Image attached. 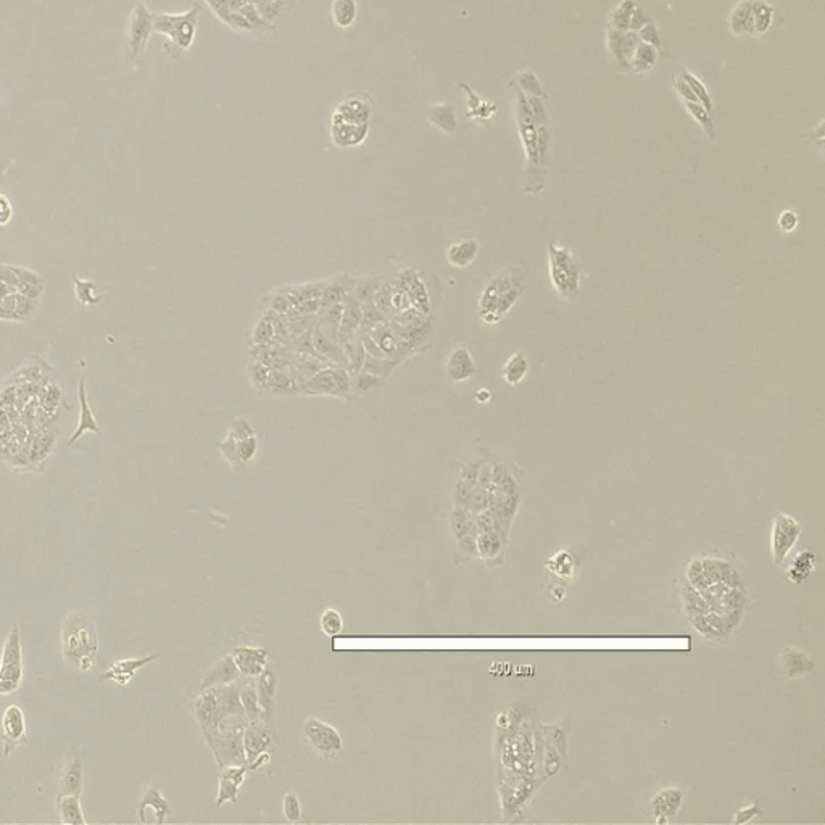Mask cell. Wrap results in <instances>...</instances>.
I'll list each match as a JSON object with an SVG mask.
<instances>
[{
	"instance_id": "obj_1",
	"label": "cell",
	"mask_w": 825,
	"mask_h": 825,
	"mask_svg": "<svg viewBox=\"0 0 825 825\" xmlns=\"http://www.w3.org/2000/svg\"><path fill=\"white\" fill-rule=\"evenodd\" d=\"M527 286L524 267H508L492 277L479 298V317L486 325H498L510 313Z\"/></svg>"
},
{
	"instance_id": "obj_2",
	"label": "cell",
	"mask_w": 825,
	"mask_h": 825,
	"mask_svg": "<svg viewBox=\"0 0 825 825\" xmlns=\"http://www.w3.org/2000/svg\"><path fill=\"white\" fill-rule=\"evenodd\" d=\"M61 653L66 662L80 672L96 666L99 635L96 622L84 612H71L61 624Z\"/></svg>"
},
{
	"instance_id": "obj_3",
	"label": "cell",
	"mask_w": 825,
	"mask_h": 825,
	"mask_svg": "<svg viewBox=\"0 0 825 825\" xmlns=\"http://www.w3.org/2000/svg\"><path fill=\"white\" fill-rule=\"evenodd\" d=\"M546 252L551 286L560 298L569 302L581 291V263L566 245L548 244Z\"/></svg>"
},
{
	"instance_id": "obj_4",
	"label": "cell",
	"mask_w": 825,
	"mask_h": 825,
	"mask_svg": "<svg viewBox=\"0 0 825 825\" xmlns=\"http://www.w3.org/2000/svg\"><path fill=\"white\" fill-rule=\"evenodd\" d=\"M23 646L18 624H13L5 638L0 656V695L7 696L20 688L23 682Z\"/></svg>"
},
{
	"instance_id": "obj_5",
	"label": "cell",
	"mask_w": 825,
	"mask_h": 825,
	"mask_svg": "<svg viewBox=\"0 0 825 825\" xmlns=\"http://www.w3.org/2000/svg\"><path fill=\"white\" fill-rule=\"evenodd\" d=\"M200 8L199 5L189 10V12L182 15H166L158 13L153 15L152 23L153 31L161 32V34L168 36L170 41L180 50H186L192 46L195 31H197V21H199Z\"/></svg>"
},
{
	"instance_id": "obj_6",
	"label": "cell",
	"mask_w": 825,
	"mask_h": 825,
	"mask_svg": "<svg viewBox=\"0 0 825 825\" xmlns=\"http://www.w3.org/2000/svg\"><path fill=\"white\" fill-rule=\"evenodd\" d=\"M801 535L800 522L793 516L780 512L772 527V560L777 566L787 560Z\"/></svg>"
},
{
	"instance_id": "obj_7",
	"label": "cell",
	"mask_w": 825,
	"mask_h": 825,
	"mask_svg": "<svg viewBox=\"0 0 825 825\" xmlns=\"http://www.w3.org/2000/svg\"><path fill=\"white\" fill-rule=\"evenodd\" d=\"M152 18L153 15L142 2L134 7L130 23H127V50H130L131 60H136L139 53L146 49L150 32L153 31Z\"/></svg>"
},
{
	"instance_id": "obj_8",
	"label": "cell",
	"mask_w": 825,
	"mask_h": 825,
	"mask_svg": "<svg viewBox=\"0 0 825 825\" xmlns=\"http://www.w3.org/2000/svg\"><path fill=\"white\" fill-rule=\"evenodd\" d=\"M303 732L311 746H313L317 752H321L322 756L331 757L342 750L344 741L342 737H340V733L334 727L317 721V719H310V721L305 724Z\"/></svg>"
},
{
	"instance_id": "obj_9",
	"label": "cell",
	"mask_w": 825,
	"mask_h": 825,
	"mask_svg": "<svg viewBox=\"0 0 825 825\" xmlns=\"http://www.w3.org/2000/svg\"><path fill=\"white\" fill-rule=\"evenodd\" d=\"M211 750L215 751L221 767H225V762L229 766L247 764L244 752V732L241 727L227 730L222 737L216 738V741L211 743Z\"/></svg>"
},
{
	"instance_id": "obj_10",
	"label": "cell",
	"mask_w": 825,
	"mask_h": 825,
	"mask_svg": "<svg viewBox=\"0 0 825 825\" xmlns=\"http://www.w3.org/2000/svg\"><path fill=\"white\" fill-rule=\"evenodd\" d=\"M26 741V717L18 705H10L2 717L4 755L8 756L16 746Z\"/></svg>"
},
{
	"instance_id": "obj_11",
	"label": "cell",
	"mask_w": 825,
	"mask_h": 825,
	"mask_svg": "<svg viewBox=\"0 0 825 825\" xmlns=\"http://www.w3.org/2000/svg\"><path fill=\"white\" fill-rule=\"evenodd\" d=\"M195 714H197L199 724L203 729V732H208V730L216 732L220 729L225 716H222L220 710L215 688H203L202 695L195 701Z\"/></svg>"
},
{
	"instance_id": "obj_12",
	"label": "cell",
	"mask_w": 825,
	"mask_h": 825,
	"mask_svg": "<svg viewBox=\"0 0 825 825\" xmlns=\"http://www.w3.org/2000/svg\"><path fill=\"white\" fill-rule=\"evenodd\" d=\"M682 801L684 793L677 787H669L657 791L653 800H651V810H653L656 822L666 824L676 817L680 806H682Z\"/></svg>"
},
{
	"instance_id": "obj_13",
	"label": "cell",
	"mask_w": 825,
	"mask_h": 825,
	"mask_svg": "<svg viewBox=\"0 0 825 825\" xmlns=\"http://www.w3.org/2000/svg\"><path fill=\"white\" fill-rule=\"evenodd\" d=\"M267 651L265 648H252V646H239L232 651V660L245 677H258L266 667Z\"/></svg>"
},
{
	"instance_id": "obj_14",
	"label": "cell",
	"mask_w": 825,
	"mask_h": 825,
	"mask_svg": "<svg viewBox=\"0 0 825 825\" xmlns=\"http://www.w3.org/2000/svg\"><path fill=\"white\" fill-rule=\"evenodd\" d=\"M158 657H160L158 655H150L146 657H127V660H118L107 669V672H105L100 679L113 680V682L118 684V685H126V684L131 682L132 677L136 676L139 669L147 666L149 662L157 661Z\"/></svg>"
},
{
	"instance_id": "obj_15",
	"label": "cell",
	"mask_w": 825,
	"mask_h": 825,
	"mask_svg": "<svg viewBox=\"0 0 825 825\" xmlns=\"http://www.w3.org/2000/svg\"><path fill=\"white\" fill-rule=\"evenodd\" d=\"M688 621L692 626L707 640H721L724 635L730 632V629L726 622L724 615H719L714 611H706L701 615L688 616Z\"/></svg>"
},
{
	"instance_id": "obj_16",
	"label": "cell",
	"mask_w": 825,
	"mask_h": 825,
	"mask_svg": "<svg viewBox=\"0 0 825 825\" xmlns=\"http://www.w3.org/2000/svg\"><path fill=\"white\" fill-rule=\"evenodd\" d=\"M780 667L788 679H796L810 674L814 669V661L805 651L788 646L780 653Z\"/></svg>"
},
{
	"instance_id": "obj_17",
	"label": "cell",
	"mask_w": 825,
	"mask_h": 825,
	"mask_svg": "<svg viewBox=\"0 0 825 825\" xmlns=\"http://www.w3.org/2000/svg\"><path fill=\"white\" fill-rule=\"evenodd\" d=\"M474 372H476V365L470 350L466 347H456L447 360V376L450 381L466 382Z\"/></svg>"
},
{
	"instance_id": "obj_18",
	"label": "cell",
	"mask_w": 825,
	"mask_h": 825,
	"mask_svg": "<svg viewBox=\"0 0 825 825\" xmlns=\"http://www.w3.org/2000/svg\"><path fill=\"white\" fill-rule=\"evenodd\" d=\"M752 2L755 0H740L729 15V27L735 36H755V21H752Z\"/></svg>"
},
{
	"instance_id": "obj_19",
	"label": "cell",
	"mask_w": 825,
	"mask_h": 825,
	"mask_svg": "<svg viewBox=\"0 0 825 825\" xmlns=\"http://www.w3.org/2000/svg\"><path fill=\"white\" fill-rule=\"evenodd\" d=\"M271 745V735L266 729L261 726H250L245 729L244 732V752H245V762L250 766L258 757L261 752H265L267 746Z\"/></svg>"
},
{
	"instance_id": "obj_20",
	"label": "cell",
	"mask_w": 825,
	"mask_h": 825,
	"mask_svg": "<svg viewBox=\"0 0 825 825\" xmlns=\"http://www.w3.org/2000/svg\"><path fill=\"white\" fill-rule=\"evenodd\" d=\"M371 116V107L363 100L348 97L340 102L332 121L350 122V125H367Z\"/></svg>"
},
{
	"instance_id": "obj_21",
	"label": "cell",
	"mask_w": 825,
	"mask_h": 825,
	"mask_svg": "<svg viewBox=\"0 0 825 825\" xmlns=\"http://www.w3.org/2000/svg\"><path fill=\"white\" fill-rule=\"evenodd\" d=\"M506 540L501 537L498 532H479L476 543H477V556L487 561L489 566L495 565V562H501V555H503V546Z\"/></svg>"
},
{
	"instance_id": "obj_22",
	"label": "cell",
	"mask_w": 825,
	"mask_h": 825,
	"mask_svg": "<svg viewBox=\"0 0 825 825\" xmlns=\"http://www.w3.org/2000/svg\"><path fill=\"white\" fill-rule=\"evenodd\" d=\"M81 791H82V764H81L80 757H73V760H70L68 762H66L63 774H61L57 798H60V796H68V795L81 796Z\"/></svg>"
},
{
	"instance_id": "obj_23",
	"label": "cell",
	"mask_w": 825,
	"mask_h": 825,
	"mask_svg": "<svg viewBox=\"0 0 825 825\" xmlns=\"http://www.w3.org/2000/svg\"><path fill=\"white\" fill-rule=\"evenodd\" d=\"M367 125H350V122L332 121V139L340 147L358 146L365 141Z\"/></svg>"
},
{
	"instance_id": "obj_24",
	"label": "cell",
	"mask_w": 825,
	"mask_h": 825,
	"mask_svg": "<svg viewBox=\"0 0 825 825\" xmlns=\"http://www.w3.org/2000/svg\"><path fill=\"white\" fill-rule=\"evenodd\" d=\"M80 408H81V415H80V426L76 427V431L73 432V436L70 439V447H73L76 443V440L80 439L82 434L86 431L89 432H94L100 436V429L96 422V417H94L92 411H91V406L87 405V398H86V377L82 376L81 381H80Z\"/></svg>"
},
{
	"instance_id": "obj_25",
	"label": "cell",
	"mask_w": 825,
	"mask_h": 825,
	"mask_svg": "<svg viewBox=\"0 0 825 825\" xmlns=\"http://www.w3.org/2000/svg\"><path fill=\"white\" fill-rule=\"evenodd\" d=\"M255 688H256V695H258L261 711H263V717L270 719L272 714V710H275V701H276L275 674H272L271 671L261 672L258 676V680H256Z\"/></svg>"
},
{
	"instance_id": "obj_26",
	"label": "cell",
	"mask_w": 825,
	"mask_h": 825,
	"mask_svg": "<svg viewBox=\"0 0 825 825\" xmlns=\"http://www.w3.org/2000/svg\"><path fill=\"white\" fill-rule=\"evenodd\" d=\"M152 810L155 816H157V822L163 824L165 819L170 816V805L161 795L158 788H149L142 796L141 805H139V817L142 822H146V811Z\"/></svg>"
},
{
	"instance_id": "obj_27",
	"label": "cell",
	"mask_w": 825,
	"mask_h": 825,
	"mask_svg": "<svg viewBox=\"0 0 825 825\" xmlns=\"http://www.w3.org/2000/svg\"><path fill=\"white\" fill-rule=\"evenodd\" d=\"M239 677H241V672H239L236 662H234L232 656H227L221 662H218L213 671L210 672V676L205 679L202 690L210 688V687H220V685L234 684V682H237Z\"/></svg>"
},
{
	"instance_id": "obj_28",
	"label": "cell",
	"mask_w": 825,
	"mask_h": 825,
	"mask_svg": "<svg viewBox=\"0 0 825 825\" xmlns=\"http://www.w3.org/2000/svg\"><path fill=\"white\" fill-rule=\"evenodd\" d=\"M57 811L60 821L68 825H84L86 819L81 807V796L68 795L57 798Z\"/></svg>"
},
{
	"instance_id": "obj_29",
	"label": "cell",
	"mask_w": 825,
	"mask_h": 825,
	"mask_svg": "<svg viewBox=\"0 0 825 825\" xmlns=\"http://www.w3.org/2000/svg\"><path fill=\"white\" fill-rule=\"evenodd\" d=\"M479 253V244L474 239H467V241L456 242L450 245L447 258L448 263L455 267H466L470 266L474 260L477 258Z\"/></svg>"
},
{
	"instance_id": "obj_30",
	"label": "cell",
	"mask_w": 825,
	"mask_h": 825,
	"mask_svg": "<svg viewBox=\"0 0 825 825\" xmlns=\"http://www.w3.org/2000/svg\"><path fill=\"white\" fill-rule=\"evenodd\" d=\"M814 566H816V555L810 550H802L801 553L796 555L795 560L791 561L787 576L791 582L801 584L810 579L814 571Z\"/></svg>"
},
{
	"instance_id": "obj_31",
	"label": "cell",
	"mask_w": 825,
	"mask_h": 825,
	"mask_svg": "<svg viewBox=\"0 0 825 825\" xmlns=\"http://www.w3.org/2000/svg\"><path fill=\"white\" fill-rule=\"evenodd\" d=\"M529 372V360L522 352L512 353L501 370V376H503L505 382L510 386H517L526 379Z\"/></svg>"
},
{
	"instance_id": "obj_32",
	"label": "cell",
	"mask_w": 825,
	"mask_h": 825,
	"mask_svg": "<svg viewBox=\"0 0 825 825\" xmlns=\"http://www.w3.org/2000/svg\"><path fill=\"white\" fill-rule=\"evenodd\" d=\"M657 61V49L645 42H638L631 58V73H646L653 70Z\"/></svg>"
},
{
	"instance_id": "obj_33",
	"label": "cell",
	"mask_w": 825,
	"mask_h": 825,
	"mask_svg": "<svg viewBox=\"0 0 825 825\" xmlns=\"http://www.w3.org/2000/svg\"><path fill=\"white\" fill-rule=\"evenodd\" d=\"M622 36L624 32L607 27V53H610L612 65H615L619 71H622V73H631V65H629V61L624 57L622 52Z\"/></svg>"
},
{
	"instance_id": "obj_34",
	"label": "cell",
	"mask_w": 825,
	"mask_h": 825,
	"mask_svg": "<svg viewBox=\"0 0 825 825\" xmlns=\"http://www.w3.org/2000/svg\"><path fill=\"white\" fill-rule=\"evenodd\" d=\"M545 565L546 569L553 572L555 576L566 579V581H571L574 577V572H576L577 562L569 551H560V553L551 556L550 560H546Z\"/></svg>"
},
{
	"instance_id": "obj_35",
	"label": "cell",
	"mask_w": 825,
	"mask_h": 825,
	"mask_svg": "<svg viewBox=\"0 0 825 825\" xmlns=\"http://www.w3.org/2000/svg\"><path fill=\"white\" fill-rule=\"evenodd\" d=\"M331 13L334 23L339 27H350L355 23L356 13H358L356 0H334Z\"/></svg>"
},
{
	"instance_id": "obj_36",
	"label": "cell",
	"mask_w": 825,
	"mask_h": 825,
	"mask_svg": "<svg viewBox=\"0 0 825 825\" xmlns=\"http://www.w3.org/2000/svg\"><path fill=\"white\" fill-rule=\"evenodd\" d=\"M752 21H755V36H762L769 31L774 21V7L766 0L752 2Z\"/></svg>"
},
{
	"instance_id": "obj_37",
	"label": "cell",
	"mask_w": 825,
	"mask_h": 825,
	"mask_svg": "<svg viewBox=\"0 0 825 825\" xmlns=\"http://www.w3.org/2000/svg\"><path fill=\"white\" fill-rule=\"evenodd\" d=\"M635 7H637L635 0H621V4H619L610 15V20H607V27H611V30H616V31H621V32L629 31V21H631V16L634 13Z\"/></svg>"
},
{
	"instance_id": "obj_38",
	"label": "cell",
	"mask_w": 825,
	"mask_h": 825,
	"mask_svg": "<svg viewBox=\"0 0 825 825\" xmlns=\"http://www.w3.org/2000/svg\"><path fill=\"white\" fill-rule=\"evenodd\" d=\"M684 105L690 116H692V118L701 126V130L706 132V136L710 137L711 141H716V127L714 120H712V113H710L700 102H685Z\"/></svg>"
},
{
	"instance_id": "obj_39",
	"label": "cell",
	"mask_w": 825,
	"mask_h": 825,
	"mask_svg": "<svg viewBox=\"0 0 825 825\" xmlns=\"http://www.w3.org/2000/svg\"><path fill=\"white\" fill-rule=\"evenodd\" d=\"M682 601H684L685 612H687V616L701 615V612L710 611V607H707V603H706V600L703 598V595H701L698 590H696L693 585H690L688 582H685L684 587H682Z\"/></svg>"
},
{
	"instance_id": "obj_40",
	"label": "cell",
	"mask_w": 825,
	"mask_h": 825,
	"mask_svg": "<svg viewBox=\"0 0 825 825\" xmlns=\"http://www.w3.org/2000/svg\"><path fill=\"white\" fill-rule=\"evenodd\" d=\"M239 695H241L244 712L248 716L250 721L256 722L260 717H263V711H261L258 695H256V688L253 684H247L239 688Z\"/></svg>"
},
{
	"instance_id": "obj_41",
	"label": "cell",
	"mask_w": 825,
	"mask_h": 825,
	"mask_svg": "<svg viewBox=\"0 0 825 825\" xmlns=\"http://www.w3.org/2000/svg\"><path fill=\"white\" fill-rule=\"evenodd\" d=\"M429 120H431L434 126H437L439 130H442L445 132H453L456 130L455 110L448 103L437 105V107H434L431 110V116H429Z\"/></svg>"
},
{
	"instance_id": "obj_42",
	"label": "cell",
	"mask_w": 825,
	"mask_h": 825,
	"mask_svg": "<svg viewBox=\"0 0 825 825\" xmlns=\"http://www.w3.org/2000/svg\"><path fill=\"white\" fill-rule=\"evenodd\" d=\"M679 75L684 77L685 81H687V84L692 89V92L696 96V100L703 105V107L712 113V110H714V105H712V99L710 96V91H707L706 86L701 82L698 77H696L693 73H690L687 68H682L679 71Z\"/></svg>"
},
{
	"instance_id": "obj_43",
	"label": "cell",
	"mask_w": 825,
	"mask_h": 825,
	"mask_svg": "<svg viewBox=\"0 0 825 825\" xmlns=\"http://www.w3.org/2000/svg\"><path fill=\"white\" fill-rule=\"evenodd\" d=\"M517 84H519V91L526 97L546 99V92L543 91L542 84H540L539 77L535 76V73L531 70L519 73V76H517Z\"/></svg>"
},
{
	"instance_id": "obj_44",
	"label": "cell",
	"mask_w": 825,
	"mask_h": 825,
	"mask_svg": "<svg viewBox=\"0 0 825 825\" xmlns=\"http://www.w3.org/2000/svg\"><path fill=\"white\" fill-rule=\"evenodd\" d=\"M321 629L322 632L329 637H336V635H340L344 631V619L342 615L337 610H332V607H327V610L321 615Z\"/></svg>"
},
{
	"instance_id": "obj_45",
	"label": "cell",
	"mask_w": 825,
	"mask_h": 825,
	"mask_svg": "<svg viewBox=\"0 0 825 825\" xmlns=\"http://www.w3.org/2000/svg\"><path fill=\"white\" fill-rule=\"evenodd\" d=\"M239 788H241V785L237 782H234V780L227 777H221L218 785V796H216V805L222 806L227 801L236 802L239 798Z\"/></svg>"
},
{
	"instance_id": "obj_46",
	"label": "cell",
	"mask_w": 825,
	"mask_h": 825,
	"mask_svg": "<svg viewBox=\"0 0 825 825\" xmlns=\"http://www.w3.org/2000/svg\"><path fill=\"white\" fill-rule=\"evenodd\" d=\"M685 576H687V582L690 585H693V587L698 590V592H703L705 588H707V582L705 579V574H703V566H701V560H693L690 561V565L687 566V572H685Z\"/></svg>"
},
{
	"instance_id": "obj_47",
	"label": "cell",
	"mask_w": 825,
	"mask_h": 825,
	"mask_svg": "<svg viewBox=\"0 0 825 825\" xmlns=\"http://www.w3.org/2000/svg\"><path fill=\"white\" fill-rule=\"evenodd\" d=\"M282 811L289 822H298L302 819V805L295 793H286L282 800Z\"/></svg>"
},
{
	"instance_id": "obj_48",
	"label": "cell",
	"mask_w": 825,
	"mask_h": 825,
	"mask_svg": "<svg viewBox=\"0 0 825 825\" xmlns=\"http://www.w3.org/2000/svg\"><path fill=\"white\" fill-rule=\"evenodd\" d=\"M73 282H75V287H76V297L80 298V302L82 305H89V303H99L102 297H94V287H96V284L91 282V281H80L76 277V275H73Z\"/></svg>"
},
{
	"instance_id": "obj_49",
	"label": "cell",
	"mask_w": 825,
	"mask_h": 825,
	"mask_svg": "<svg viewBox=\"0 0 825 825\" xmlns=\"http://www.w3.org/2000/svg\"><path fill=\"white\" fill-rule=\"evenodd\" d=\"M526 100H527V108H529V113H531L534 125L537 127L546 126V122H548V113H546V108L542 102V99L526 97Z\"/></svg>"
},
{
	"instance_id": "obj_50",
	"label": "cell",
	"mask_w": 825,
	"mask_h": 825,
	"mask_svg": "<svg viewBox=\"0 0 825 825\" xmlns=\"http://www.w3.org/2000/svg\"><path fill=\"white\" fill-rule=\"evenodd\" d=\"M236 450H237L236 451L237 458L241 460V461H244V462H247V461H250L255 456L256 440L252 436L245 437V439L241 440V442L237 443V448Z\"/></svg>"
},
{
	"instance_id": "obj_51",
	"label": "cell",
	"mask_w": 825,
	"mask_h": 825,
	"mask_svg": "<svg viewBox=\"0 0 825 825\" xmlns=\"http://www.w3.org/2000/svg\"><path fill=\"white\" fill-rule=\"evenodd\" d=\"M637 36L640 39V42L650 44V46H653L657 50L661 49V41H660V36H657V30H656V26L653 25V21H651V23H648V25H645L640 31H637Z\"/></svg>"
},
{
	"instance_id": "obj_52",
	"label": "cell",
	"mask_w": 825,
	"mask_h": 825,
	"mask_svg": "<svg viewBox=\"0 0 825 825\" xmlns=\"http://www.w3.org/2000/svg\"><path fill=\"white\" fill-rule=\"evenodd\" d=\"M672 82H674V89H676L679 97L682 99L684 102H698V100H696V96L692 92V89H690L687 81H685L682 76L676 73L672 76Z\"/></svg>"
},
{
	"instance_id": "obj_53",
	"label": "cell",
	"mask_w": 825,
	"mask_h": 825,
	"mask_svg": "<svg viewBox=\"0 0 825 825\" xmlns=\"http://www.w3.org/2000/svg\"><path fill=\"white\" fill-rule=\"evenodd\" d=\"M796 226H798V216H796L795 211H791V210L782 211V215L779 216L780 229H782L783 232H791V231L796 229Z\"/></svg>"
},
{
	"instance_id": "obj_54",
	"label": "cell",
	"mask_w": 825,
	"mask_h": 825,
	"mask_svg": "<svg viewBox=\"0 0 825 825\" xmlns=\"http://www.w3.org/2000/svg\"><path fill=\"white\" fill-rule=\"evenodd\" d=\"M651 23V18L648 15H646L642 8L640 7H635L634 13L631 16V21H629V31H640L645 25Z\"/></svg>"
},
{
	"instance_id": "obj_55",
	"label": "cell",
	"mask_w": 825,
	"mask_h": 825,
	"mask_svg": "<svg viewBox=\"0 0 825 825\" xmlns=\"http://www.w3.org/2000/svg\"><path fill=\"white\" fill-rule=\"evenodd\" d=\"M757 814H761V810H760V806H757L755 802V805L750 806V807H743V810H740L737 814V819H735V822L743 824L746 821H750V819H752L755 816H757Z\"/></svg>"
},
{
	"instance_id": "obj_56",
	"label": "cell",
	"mask_w": 825,
	"mask_h": 825,
	"mask_svg": "<svg viewBox=\"0 0 825 825\" xmlns=\"http://www.w3.org/2000/svg\"><path fill=\"white\" fill-rule=\"evenodd\" d=\"M10 216H12V206H10L8 199L5 195H0V225L8 222Z\"/></svg>"
}]
</instances>
